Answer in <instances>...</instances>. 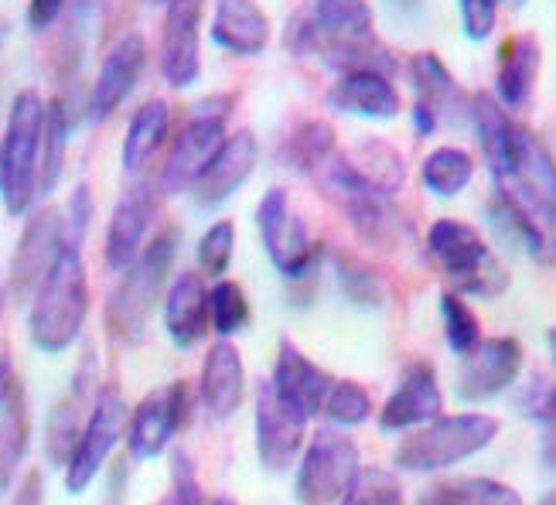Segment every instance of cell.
Here are the masks:
<instances>
[{"label": "cell", "mask_w": 556, "mask_h": 505, "mask_svg": "<svg viewBox=\"0 0 556 505\" xmlns=\"http://www.w3.org/2000/svg\"><path fill=\"white\" fill-rule=\"evenodd\" d=\"M14 393H17V382H14L11 363H0V411H4Z\"/></svg>", "instance_id": "obj_48"}, {"label": "cell", "mask_w": 556, "mask_h": 505, "mask_svg": "<svg viewBox=\"0 0 556 505\" xmlns=\"http://www.w3.org/2000/svg\"><path fill=\"white\" fill-rule=\"evenodd\" d=\"M140 4H148V8H167L172 0H140Z\"/></svg>", "instance_id": "obj_50"}, {"label": "cell", "mask_w": 556, "mask_h": 505, "mask_svg": "<svg viewBox=\"0 0 556 505\" xmlns=\"http://www.w3.org/2000/svg\"><path fill=\"white\" fill-rule=\"evenodd\" d=\"M175 253H178V232L164 229L143 247V253L130 267L119 274V283L113 287V294L106 301V328L116 342L137 345L143 339L161 294H167L164 283H167V274H172Z\"/></svg>", "instance_id": "obj_3"}, {"label": "cell", "mask_w": 556, "mask_h": 505, "mask_svg": "<svg viewBox=\"0 0 556 505\" xmlns=\"http://www.w3.org/2000/svg\"><path fill=\"white\" fill-rule=\"evenodd\" d=\"M441 318H444V334L447 345L457 355H471L481 345V325L475 318V311L468 307V301L454 291L441 294Z\"/></svg>", "instance_id": "obj_38"}, {"label": "cell", "mask_w": 556, "mask_h": 505, "mask_svg": "<svg viewBox=\"0 0 556 505\" xmlns=\"http://www.w3.org/2000/svg\"><path fill=\"white\" fill-rule=\"evenodd\" d=\"M62 215H65V243L68 247H83L86 229L92 223V191H89V185H79L76 191H72L68 209Z\"/></svg>", "instance_id": "obj_44"}, {"label": "cell", "mask_w": 556, "mask_h": 505, "mask_svg": "<svg viewBox=\"0 0 556 505\" xmlns=\"http://www.w3.org/2000/svg\"><path fill=\"white\" fill-rule=\"evenodd\" d=\"M338 277H342V287H345V294L358 304H379L382 301V277L369 267H362V263L355 260H342L338 263Z\"/></svg>", "instance_id": "obj_42"}, {"label": "cell", "mask_w": 556, "mask_h": 505, "mask_svg": "<svg viewBox=\"0 0 556 505\" xmlns=\"http://www.w3.org/2000/svg\"><path fill=\"white\" fill-rule=\"evenodd\" d=\"M247 393V373H243V355L229 339H219L202 366V382H199V400L205 406V417L223 424L229 420L239 406H243Z\"/></svg>", "instance_id": "obj_20"}, {"label": "cell", "mask_w": 556, "mask_h": 505, "mask_svg": "<svg viewBox=\"0 0 556 505\" xmlns=\"http://www.w3.org/2000/svg\"><path fill=\"white\" fill-rule=\"evenodd\" d=\"M110 4V0H76V11L79 14H96V11H103Z\"/></svg>", "instance_id": "obj_49"}, {"label": "cell", "mask_w": 556, "mask_h": 505, "mask_svg": "<svg viewBox=\"0 0 556 505\" xmlns=\"http://www.w3.org/2000/svg\"><path fill=\"white\" fill-rule=\"evenodd\" d=\"M457 11H462V28L471 41L492 38L498 24V0H457Z\"/></svg>", "instance_id": "obj_43"}, {"label": "cell", "mask_w": 556, "mask_h": 505, "mask_svg": "<svg viewBox=\"0 0 556 505\" xmlns=\"http://www.w3.org/2000/svg\"><path fill=\"white\" fill-rule=\"evenodd\" d=\"M72 113L65 100H52L45 110V134H41V175H38V195H52L65 172V151L72 134Z\"/></svg>", "instance_id": "obj_32"}, {"label": "cell", "mask_w": 556, "mask_h": 505, "mask_svg": "<svg viewBox=\"0 0 556 505\" xmlns=\"http://www.w3.org/2000/svg\"><path fill=\"white\" fill-rule=\"evenodd\" d=\"M164 505H175V502H164Z\"/></svg>", "instance_id": "obj_56"}, {"label": "cell", "mask_w": 556, "mask_h": 505, "mask_svg": "<svg viewBox=\"0 0 556 505\" xmlns=\"http://www.w3.org/2000/svg\"><path fill=\"white\" fill-rule=\"evenodd\" d=\"M232 253H236V226L229 219H219V223H212L202 239H199V270L205 277H223L229 270V263H232Z\"/></svg>", "instance_id": "obj_41"}, {"label": "cell", "mask_w": 556, "mask_h": 505, "mask_svg": "<svg viewBox=\"0 0 556 505\" xmlns=\"http://www.w3.org/2000/svg\"><path fill=\"white\" fill-rule=\"evenodd\" d=\"M513 4H526V0H513Z\"/></svg>", "instance_id": "obj_54"}, {"label": "cell", "mask_w": 556, "mask_h": 505, "mask_svg": "<svg viewBox=\"0 0 556 505\" xmlns=\"http://www.w3.org/2000/svg\"><path fill=\"white\" fill-rule=\"evenodd\" d=\"M127 430V403L119 396V387H103L92 400V414L83 430V438L72 451V458L65 465V489L76 495L92 485V478L100 475V468L110 462L113 447L119 444Z\"/></svg>", "instance_id": "obj_9"}, {"label": "cell", "mask_w": 556, "mask_h": 505, "mask_svg": "<svg viewBox=\"0 0 556 505\" xmlns=\"http://www.w3.org/2000/svg\"><path fill=\"white\" fill-rule=\"evenodd\" d=\"M256 161H260V143L253 137V130L229 134L226 143L219 148V154H215L212 164L205 167V175L195 181V188H191L195 205L199 209H219L223 202H229L256 172Z\"/></svg>", "instance_id": "obj_17"}, {"label": "cell", "mask_w": 556, "mask_h": 505, "mask_svg": "<svg viewBox=\"0 0 556 505\" xmlns=\"http://www.w3.org/2000/svg\"><path fill=\"white\" fill-rule=\"evenodd\" d=\"M48 103L35 89L14 96L8 127L0 137V202L11 215L31 212L38 195L41 175V134H45Z\"/></svg>", "instance_id": "obj_4"}, {"label": "cell", "mask_w": 556, "mask_h": 505, "mask_svg": "<svg viewBox=\"0 0 556 505\" xmlns=\"http://www.w3.org/2000/svg\"><path fill=\"white\" fill-rule=\"evenodd\" d=\"M208 318V287L202 283V274L185 270L172 280L164 294V328L172 334L178 349H191L202 342Z\"/></svg>", "instance_id": "obj_25"}, {"label": "cell", "mask_w": 556, "mask_h": 505, "mask_svg": "<svg viewBox=\"0 0 556 505\" xmlns=\"http://www.w3.org/2000/svg\"><path fill=\"white\" fill-rule=\"evenodd\" d=\"M509 181V191H516L529 209L556 223V157L546 151V143L536 134L519 130V148Z\"/></svg>", "instance_id": "obj_22"}, {"label": "cell", "mask_w": 556, "mask_h": 505, "mask_svg": "<svg viewBox=\"0 0 556 505\" xmlns=\"http://www.w3.org/2000/svg\"><path fill=\"white\" fill-rule=\"evenodd\" d=\"M540 41L536 35H513L498 52L495 68V100L502 106H522L540 76Z\"/></svg>", "instance_id": "obj_27"}, {"label": "cell", "mask_w": 556, "mask_h": 505, "mask_svg": "<svg viewBox=\"0 0 556 505\" xmlns=\"http://www.w3.org/2000/svg\"><path fill=\"white\" fill-rule=\"evenodd\" d=\"M441 382L438 373L430 366H414L393 390V396L386 400L379 427L382 430H409V427H424L430 420L441 417Z\"/></svg>", "instance_id": "obj_23"}, {"label": "cell", "mask_w": 556, "mask_h": 505, "mask_svg": "<svg viewBox=\"0 0 556 505\" xmlns=\"http://www.w3.org/2000/svg\"><path fill=\"white\" fill-rule=\"evenodd\" d=\"M338 505H403V489L390 471L358 468L352 489Z\"/></svg>", "instance_id": "obj_40"}, {"label": "cell", "mask_w": 556, "mask_h": 505, "mask_svg": "<svg viewBox=\"0 0 556 505\" xmlns=\"http://www.w3.org/2000/svg\"><path fill=\"white\" fill-rule=\"evenodd\" d=\"M331 424L338 427H355V424H366L372 414V396L366 387H358L352 379H334V387L325 400V411H321Z\"/></svg>", "instance_id": "obj_39"}, {"label": "cell", "mask_w": 556, "mask_h": 505, "mask_svg": "<svg viewBox=\"0 0 556 505\" xmlns=\"http://www.w3.org/2000/svg\"><path fill=\"white\" fill-rule=\"evenodd\" d=\"M471 124L481 143V157H485L489 172L498 181H509L513 164H516V148H519V130L505 106L495 100L492 92H475L471 100Z\"/></svg>", "instance_id": "obj_24"}, {"label": "cell", "mask_w": 556, "mask_h": 505, "mask_svg": "<svg viewBox=\"0 0 556 505\" xmlns=\"http://www.w3.org/2000/svg\"><path fill=\"white\" fill-rule=\"evenodd\" d=\"M208 35L223 52L253 59L270 45L274 24L256 0H215Z\"/></svg>", "instance_id": "obj_21"}, {"label": "cell", "mask_w": 556, "mask_h": 505, "mask_svg": "<svg viewBox=\"0 0 556 505\" xmlns=\"http://www.w3.org/2000/svg\"><path fill=\"white\" fill-rule=\"evenodd\" d=\"M549 352H553V363H556V331H549Z\"/></svg>", "instance_id": "obj_52"}, {"label": "cell", "mask_w": 556, "mask_h": 505, "mask_svg": "<svg viewBox=\"0 0 556 505\" xmlns=\"http://www.w3.org/2000/svg\"><path fill=\"white\" fill-rule=\"evenodd\" d=\"M202 14L205 0H172L161 28V76L167 86L188 89L202 76Z\"/></svg>", "instance_id": "obj_11"}, {"label": "cell", "mask_w": 556, "mask_h": 505, "mask_svg": "<svg viewBox=\"0 0 556 505\" xmlns=\"http://www.w3.org/2000/svg\"><path fill=\"white\" fill-rule=\"evenodd\" d=\"M89 315V274L83 247H65L31 294L28 334L41 352H65L79 342Z\"/></svg>", "instance_id": "obj_2"}, {"label": "cell", "mask_w": 556, "mask_h": 505, "mask_svg": "<svg viewBox=\"0 0 556 505\" xmlns=\"http://www.w3.org/2000/svg\"><path fill=\"white\" fill-rule=\"evenodd\" d=\"M65 0H28V24L31 31H48L62 17Z\"/></svg>", "instance_id": "obj_46"}, {"label": "cell", "mask_w": 556, "mask_h": 505, "mask_svg": "<svg viewBox=\"0 0 556 505\" xmlns=\"http://www.w3.org/2000/svg\"><path fill=\"white\" fill-rule=\"evenodd\" d=\"M358 475V447L342 430H318L301 454L294 495L301 505L342 502Z\"/></svg>", "instance_id": "obj_8"}, {"label": "cell", "mask_w": 556, "mask_h": 505, "mask_svg": "<svg viewBox=\"0 0 556 505\" xmlns=\"http://www.w3.org/2000/svg\"><path fill=\"white\" fill-rule=\"evenodd\" d=\"M424 498L430 505H522V495L513 485L495 482V478H485V475L444 482L433 492H427Z\"/></svg>", "instance_id": "obj_34"}, {"label": "cell", "mask_w": 556, "mask_h": 505, "mask_svg": "<svg viewBox=\"0 0 556 505\" xmlns=\"http://www.w3.org/2000/svg\"><path fill=\"white\" fill-rule=\"evenodd\" d=\"M212 505H236V502H232V498H229V495H219V498H215V502H212Z\"/></svg>", "instance_id": "obj_53"}, {"label": "cell", "mask_w": 556, "mask_h": 505, "mask_svg": "<svg viewBox=\"0 0 556 505\" xmlns=\"http://www.w3.org/2000/svg\"><path fill=\"white\" fill-rule=\"evenodd\" d=\"M188 420V382H172L157 393H148L127 420V444L140 462L161 458L172 438Z\"/></svg>", "instance_id": "obj_14"}, {"label": "cell", "mask_w": 556, "mask_h": 505, "mask_svg": "<svg viewBox=\"0 0 556 505\" xmlns=\"http://www.w3.org/2000/svg\"><path fill=\"white\" fill-rule=\"evenodd\" d=\"M406 72H409V83H414V89H417V103L438 113V119L462 106V100H465L462 86H457L451 68L433 52H417L414 59H409Z\"/></svg>", "instance_id": "obj_31"}, {"label": "cell", "mask_w": 556, "mask_h": 505, "mask_svg": "<svg viewBox=\"0 0 556 505\" xmlns=\"http://www.w3.org/2000/svg\"><path fill=\"white\" fill-rule=\"evenodd\" d=\"M543 465L556 471V420L543 427Z\"/></svg>", "instance_id": "obj_47"}, {"label": "cell", "mask_w": 556, "mask_h": 505, "mask_svg": "<svg viewBox=\"0 0 556 505\" xmlns=\"http://www.w3.org/2000/svg\"><path fill=\"white\" fill-rule=\"evenodd\" d=\"M208 318L223 339H229V334H236L239 328H247L250 301H247L243 287L236 280H215V287L208 291Z\"/></svg>", "instance_id": "obj_37"}, {"label": "cell", "mask_w": 556, "mask_h": 505, "mask_svg": "<svg viewBox=\"0 0 556 505\" xmlns=\"http://www.w3.org/2000/svg\"><path fill=\"white\" fill-rule=\"evenodd\" d=\"M540 505H556V489H553V492H546V495L540 498Z\"/></svg>", "instance_id": "obj_51"}, {"label": "cell", "mask_w": 556, "mask_h": 505, "mask_svg": "<svg viewBox=\"0 0 556 505\" xmlns=\"http://www.w3.org/2000/svg\"><path fill=\"white\" fill-rule=\"evenodd\" d=\"M157 219V188L151 181H134L119 202L113 205L106 243H103V263L106 270L124 274L130 263L151 243L148 232Z\"/></svg>", "instance_id": "obj_12"}, {"label": "cell", "mask_w": 556, "mask_h": 505, "mask_svg": "<svg viewBox=\"0 0 556 505\" xmlns=\"http://www.w3.org/2000/svg\"><path fill=\"white\" fill-rule=\"evenodd\" d=\"M270 387L290 406V411L301 414L304 420H311L325 411V400L334 387V379L321 366H314L294 342L283 339L280 352H277V363H274Z\"/></svg>", "instance_id": "obj_18"}, {"label": "cell", "mask_w": 556, "mask_h": 505, "mask_svg": "<svg viewBox=\"0 0 556 505\" xmlns=\"http://www.w3.org/2000/svg\"><path fill=\"white\" fill-rule=\"evenodd\" d=\"M420 505H430V502H427V498H424V502H420Z\"/></svg>", "instance_id": "obj_55"}, {"label": "cell", "mask_w": 556, "mask_h": 505, "mask_svg": "<svg viewBox=\"0 0 556 505\" xmlns=\"http://www.w3.org/2000/svg\"><path fill=\"white\" fill-rule=\"evenodd\" d=\"M498 434V424L485 414H454L438 417L409 434L396 454L393 465L403 471H444L462 465L471 454L485 451Z\"/></svg>", "instance_id": "obj_6"}, {"label": "cell", "mask_w": 556, "mask_h": 505, "mask_svg": "<svg viewBox=\"0 0 556 505\" xmlns=\"http://www.w3.org/2000/svg\"><path fill=\"white\" fill-rule=\"evenodd\" d=\"M65 215L59 209H41L31 215V223L24 226L14 256H11V270H8V287L14 298L35 294L45 274L52 270V263L65 250Z\"/></svg>", "instance_id": "obj_13"}, {"label": "cell", "mask_w": 556, "mask_h": 505, "mask_svg": "<svg viewBox=\"0 0 556 505\" xmlns=\"http://www.w3.org/2000/svg\"><path fill=\"white\" fill-rule=\"evenodd\" d=\"M167 134H172V106L164 100H148L140 103L127 124V137H124V172L127 175H143L154 164V157L161 154Z\"/></svg>", "instance_id": "obj_28"}, {"label": "cell", "mask_w": 556, "mask_h": 505, "mask_svg": "<svg viewBox=\"0 0 556 505\" xmlns=\"http://www.w3.org/2000/svg\"><path fill=\"white\" fill-rule=\"evenodd\" d=\"M86 400H89V369L83 379H76V387H72L65 393V400L52 411V417H48V462L65 468L72 451H76L83 430L89 424V414L92 406L86 411Z\"/></svg>", "instance_id": "obj_29"}, {"label": "cell", "mask_w": 556, "mask_h": 505, "mask_svg": "<svg viewBox=\"0 0 556 505\" xmlns=\"http://www.w3.org/2000/svg\"><path fill=\"white\" fill-rule=\"evenodd\" d=\"M334 151H338L334 130L325 124V119H307V124H301L294 134H290L283 154H287L290 167H298L304 175H314Z\"/></svg>", "instance_id": "obj_36"}, {"label": "cell", "mask_w": 556, "mask_h": 505, "mask_svg": "<svg viewBox=\"0 0 556 505\" xmlns=\"http://www.w3.org/2000/svg\"><path fill=\"white\" fill-rule=\"evenodd\" d=\"M172 478H175V492H172L175 505H202L205 502L199 475H195V462H191L185 451L172 454Z\"/></svg>", "instance_id": "obj_45"}, {"label": "cell", "mask_w": 556, "mask_h": 505, "mask_svg": "<svg viewBox=\"0 0 556 505\" xmlns=\"http://www.w3.org/2000/svg\"><path fill=\"white\" fill-rule=\"evenodd\" d=\"M307 420L294 414L274 393L270 382H263L256 393V451L267 471H287L304 454Z\"/></svg>", "instance_id": "obj_16"}, {"label": "cell", "mask_w": 556, "mask_h": 505, "mask_svg": "<svg viewBox=\"0 0 556 505\" xmlns=\"http://www.w3.org/2000/svg\"><path fill=\"white\" fill-rule=\"evenodd\" d=\"M256 226L263 250H267L270 263L283 277H304L311 270L314 256H318V243L311 239L307 223L290 209V195L283 188H270L260 199Z\"/></svg>", "instance_id": "obj_10"}, {"label": "cell", "mask_w": 556, "mask_h": 505, "mask_svg": "<svg viewBox=\"0 0 556 505\" xmlns=\"http://www.w3.org/2000/svg\"><path fill=\"white\" fill-rule=\"evenodd\" d=\"M420 178L427 185V191L441 199H454L471 185L475 178V157L462 148H438L430 151L424 167H420Z\"/></svg>", "instance_id": "obj_33"}, {"label": "cell", "mask_w": 556, "mask_h": 505, "mask_svg": "<svg viewBox=\"0 0 556 505\" xmlns=\"http://www.w3.org/2000/svg\"><path fill=\"white\" fill-rule=\"evenodd\" d=\"M24 447H28V406H24V393L17 390L0 411V489L11 485Z\"/></svg>", "instance_id": "obj_35"}, {"label": "cell", "mask_w": 556, "mask_h": 505, "mask_svg": "<svg viewBox=\"0 0 556 505\" xmlns=\"http://www.w3.org/2000/svg\"><path fill=\"white\" fill-rule=\"evenodd\" d=\"M489 212H492V223L495 229L509 239V243H516L519 250H526L529 256L536 260H546L549 253V243H546V232L540 229L536 223V212L529 209L516 191L509 188H498L492 202H489Z\"/></svg>", "instance_id": "obj_30"}, {"label": "cell", "mask_w": 556, "mask_h": 505, "mask_svg": "<svg viewBox=\"0 0 556 505\" xmlns=\"http://www.w3.org/2000/svg\"><path fill=\"white\" fill-rule=\"evenodd\" d=\"M143 65H148V38L140 31H124L110 45V52L100 62V72H96V83L89 92L92 119H106L127 103V96L137 89L143 76Z\"/></svg>", "instance_id": "obj_15"}, {"label": "cell", "mask_w": 556, "mask_h": 505, "mask_svg": "<svg viewBox=\"0 0 556 505\" xmlns=\"http://www.w3.org/2000/svg\"><path fill=\"white\" fill-rule=\"evenodd\" d=\"M522 373V345L516 339H485L457 376V393L465 400H492L509 390Z\"/></svg>", "instance_id": "obj_19"}, {"label": "cell", "mask_w": 556, "mask_h": 505, "mask_svg": "<svg viewBox=\"0 0 556 505\" xmlns=\"http://www.w3.org/2000/svg\"><path fill=\"white\" fill-rule=\"evenodd\" d=\"M229 113H232V96H208V100L191 106V116L172 140V151H167V161L161 167L157 188L164 195H181V191L195 188V181L205 175V167L229 137L226 130Z\"/></svg>", "instance_id": "obj_7"}, {"label": "cell", "mask_w": 556, "mask_h": 505, "mask_svg": "<svg viewBox=\"0 0 556 505\" xmlns=\"http://www.w3.org/2000/svg\"><path fill=\"white\" fill-rule=\"evenodd\" d=\"M328 106L349 116L390 119L400 113V92L382 72H345L328 89Z\"/></svg>", "instance_id": "obj_26"}, {"label": "cell", "mask_w": 556, "mask_h": 505, "mask_svg": "<svg viewBox=\"0 0 556 505\" xmlns=\"http://www.w3.org/2000/svg\"><path fill=\"white\" fill-rule=\"evenodd\" d=\"M314 55H321L338 76L345 72H382L393 76L396 59L376 38V14L369 0H311Z\"/></svg>", "instance_id": "obj_1"}, {"label": "cell", "mask_w": 556, "mask_h": 505, "mask_svg": "<svg viewBox=\"0 0 556 505\" xmlns=\"http://www.w3.org/2000/svg\"><path fill=\"white\" fill-rule=\"evenodd\" d=\"M427 250L433 263L447 277L454 294H475V298H495L505 291V267L492 247L481 239L468 223L438 219L427 232Z\"/></svg>", "instance_id": "obj_5"}]
</instances>
